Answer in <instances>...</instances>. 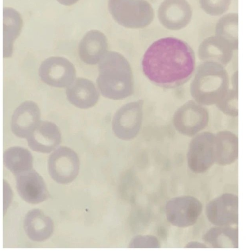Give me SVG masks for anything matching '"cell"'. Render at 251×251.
Returning a JSON list of instances; mask_svg holds the SVG:
<instances>
[{"mask_svg":"<svg viewBox=\"0 0 251 251\" xmlns=\"http://www.w3.org/2000/svg\"><path fill=\"white\" fill-rule=\"evenodd\" d=\"M142 67L145 75L155 85L175 88L192 76L195 68V54L185 41L173 37H164L148 48Z\"/></svg>","mask_w":251,"mask_h":251,"instance_id":"obj_1","label":"cell"},{"mask_svg":"<svg viewBox=\"0 0 251 251\" xmlns=\"http://www.w3.org/2000/svg\"><path fill=\"white\" fill-rule=\"evenodd\" d=\"M98 87L101 94L114 100L124 99L134 92V80L130 65L119 53L109 51L99 63Z\"/></svg>","mask_w":251,"mask_h":251,"instance_id":"obj_2","label":"cell"},{"mask_svg":"<svg viewBox=\"0 0 251 251\" xmlns=\"http://www.w3.org/2000/svg\"><path fill=\"white\" fill-rule=\"evenodd\" d=\"M229 86V75L224 67L214 62H203L195 71L190 92L197 103L212 105L225 95Z\"/></svg>","mask_w":251,"mask_h":251,"instance_id":"obj_3","label":"cell"},{"mask_svg":"<svg viewBox=\"0 0 251 251\" xmlns=\"http://www.w3.org/2000/svg\"><path fill=\"white\" fill-rule=\"evenodd\" d=\"M108 9L118 23L130 28H144L154 17L152 6L145 0H109Z\"/></svg>","mask_w":251,"mask_h":251,"instance_id":"obj_4","label":"cell"},{"mask_svg":"<svg viewBox=\"0 0 251 251\" xmlns=\"http://www.w3.org/2000/svg\"><path fill=\"white\" fill-rule=\"evenodd\" d=\"M209 113L207 109L194 100H190L175 112L173 125L176 130L187 136H194L207 126Z\"/></svg>","mask_w":251,"mask_h":251,"instance_id":"obj_5","label":"cell"},{"mask_svg":"<svg viewBox=\"0 0 251 251\" xmlns=\"http://www.w3.org/2000/svg\"><path fill=\"white\" fill-rule=\"evenodd\" d=\"M142 100L128 103L115 113L112 121L114 134L119 139L130 140L138 134L143 120Z\"/></svg>","mask_w":251,"mask_h":251,"instance_id":"obj_6","label":"cell"},{"mask_svg":"<svg viewBox=\"0 0 251 251\" xmlns=\"http://www.w3.org/2000/svg\"><path fill=\"white\" fill-rule=\"evenodd\" d=\"M80 167L77 154L70 148L60 146L49 157L48 169L51 178L60 184H68L77 177Z\"/></svg>","mask_w":251,"mask_h":251,"instance_id":"obj_7","label":"cell"},{"mask_svg":"<svg viewBox=\"0 0 251 251\" xmlns=\"http://www.w3.org/2000/svg\"><path fill=\"white\" fill-rule=\"evenodd\" d=\"M215 135L202 132L196 135L191 141L187 154V164L194 173H203L215 162Z\"/></svg>","mask_w":251,"mask_h":251,"instance_id":"obj_8","label":"cell"},{"mask_svg":"<svg viewBox=\"0 0 251 251\" xmlns=\"http://www.w3.org/2000/svg\"><path fill=\"white\" fill-rule=\"evenodd\" d=\"M41 80L51 86L64 88L75 80L76 70L74 65L62 57H50L44 60L39 69Z\"/></svg>","mask_w":251,"mask_h":251,"instance_id":"obj_9","label":"cell"},{"mask_svg":"<svg viewBox=\"0 0 251 251\" xmlns=\"http://www.w3.org/2000/svg\"><path fill=\"white\" fill-rule=\"evenodd\" d=\"M193 11L186 0H167L158 7L157 17L160 24L166 28L178 31L186 27L190 23Z\"/></svg>","mask_w":251,"mask_h":251,"instance_id":"obj_10","label":"cell"},{"mask_svg":"<svg viewBox=\"0 0 251 251\" xmlns=\"http://www.w3.org/2000/svg\"><path fill=\"white\" fill-rule=\"evenodd\" d=\"M15 176L17 192L25 202L36 204L47 198L49 193L45 182L35 170L32 169Z\"/></svg>","mask_w":251,"mask_h":251,"instance_id":"obj_11","label":"cell"},{"mask_svg":"<svg viewBox=\"0 0 251 251\" xmlns=\"http://www.w3.org/2000/svg\"><path fill=\"white\" fill-rule=\"evenodd\" d=\"M26 139L33 151L49 153L55 150L61 143V134L54 123L41 121Z\"/></svg>","mask_w":251,"mask_h":251,"instance_id":"obj_12","label":"cell"},{"mask_svg":"<svg viewBox=\"0 0 251 251\" xmlns=\"http://www.w3.org/2000/svg\"><path fill=\"white\" fill-rule=\"evenodd\" d=\"M40 111L38 105L32 101H25L15 110L12 116L11 127L14 134L26 138L40 121Z\"/></svg>","mask_w":251,"mask_h":251,"instance_id":"obj_13","label":"cell"},{"mask_svg":"<svg viewBox=\"0 0 251 251\" xmlns=\"http://www.w3.org/2000/svg\"><path fill=\"white\" fill-rule=\"evenodd\" d=\"M107 39L101 31L93 30L87 32L80 41L78 54L80 59L87 64L98 63L106 54Z\"/></svg>","mask_w":251,"mask_h":251,"instance_id":"obj_14","label":"cell"},{"mask_svg":"<svg viewBox=\"0 0 251 251\" xmlns=\"http://www.w3.org/2000/svg\"><path fill=\"white\" fill-rule=\"evenodd\" d=\"M234 50L223 40L216 36L207 37L200 43L198 56L203 62H214L223 67L231 60Z\"/></svg>","mask_w":251,"mask_h":251,"instance_id":"obj_15","label":"cell"},{"mask_svg":"<svg viewBox=\"0 0 251 251\" xmlns=\"http://www.w3.org/2000/svg\"><path fill=\"white\" fill-rule=\"evenodd\" d=\"M68 101L81 109H88L94 106L99 99V93L94 83L86 78H78L66 91Z\"/></svg>","mask_w":251,"mask_h":251,"instance_id":"obj_16","label":"cell"},{"mask_svg":"<svg viewBox=\"0 0 251 251\" xmlns=\"http://www.w3.org/2000/svg\"><path fill=\"white\" fill-rule=\"evenodd\" d=\"M238 157V138L233 133L222 131L215 135L214 160L219 165L234 163Z\"/></svg>","mask_w":251,"mask_h":251,"instance_id":"obj_17","label":"cell"},{"mask_svg":"<svg viewBox=\"0 0 251 251\" xmlns=\"http://www.w3.org/2000/svg\"><path fill=\"white\" fill-rule=\"evenodd\" d=\"M3 14V58L13 53V43L21 32L23 21L19 12L10 7H4Z\"/></svg>","mask_w":251,"mask_h":251,"instance_id":"obj_18","label":"cell"},{"mask_svg":"<svg viewBox=\"0 0 251 251\" xmlns=\"http://www.w3.org/2000/svg\"><path fill=\"white\" fill-rule=\"evenodd\" d=\"M5 166L15 175L33 169V158L27 149L20 146L11 147L3 153Z\"/></svg>","mask_w":251,"mask_h":251,"instance_id":"obj_19","label":"cell"},{"mask_svg":"<svg viewBox=\"0 0 251 251\" xmlns=\"http://www.w3.org/2000/svg\"><path fill=\"white\" fill-rule=\"evenodd\" d=\"M48 226L47 217L39 209H31L24 217V230L27 236L33 241L45 239L49 233Z\"/></svg>","mask_w":251,"mask_h":251,"instance_id":"obj_20","label":"cell"},{"mask_svg":"<svg viewBox=\"0 0 251 251\" xmlns=\"http://www.w3.org/2000/svg\"><path fill=\"white\" fill-rule=\"evenodd\" d=\"M238 14L229 13L221 17L216 23L215 35L229 44L234 50L238 49Z\"/></svg>","mask_w":251,"mask_h":251,"instance_id":"obj_21","label":"cell"},{"mask_svg":"<svg viewBox=\"0 0 251 251\" xmlns=\"http://www.w3.org/2000/svg\"><path fill=\"white\" fill-rule=\"evenodd\" d=\"M238 89H229L225 95L215 104L223 113L232 117L238 115Z\"/></svg>","mask_w":251,"mask_h":251,"instance_id":"obj_22","label":"cell"},{"mask_svg":"<svg viewBox=\"0 0 251 251\" xmlns=\"http://www.w3.org/2000/svg\"><path fill=\"white\" fill-rule=\"evenodd\" d=\"M231 1L227 0H199L201 9L211 16H220L229 9Z\"/></svg>","mask_w":251,"mask_h":251,"instance_id":"obj_23","label":"cell"},{"mask_svg":"<svg viewBox=\"0 0 251 251\" xmlns=\"http://www.w3.org/2000/svg\"><path fill=\"white\" fill-rule=\"evenodd\" d=\"M13 198V193L8 183L3 180V216L6 214L7 209L11 204Z\"/></svg>","mask_w":251,"mask_h":251,"instance_id":"obj_24","label":"cell"},{"mask_svg":"<svg viewBox=\"0 0 251 251\" xmlns=\"http://www.w3.org/2000/svg\"><path fill=\"white\" fill-rule=\"evenodd\" d=\"M231 83L232 85V88L238 89V71L235 72L232 77Z\"/></svg>","mask_w":251,"mask_h":251,"instance_id":"obj_25","label":"cell"}]
</instances>
